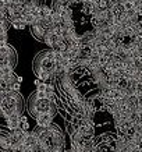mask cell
Wrapping results in <instances>:
<instances>
[{"instance_id":"2","label":"cell","mask_w":142,"mask_h":152,"mask_svg":"<svg viewBox=\"0 0 142 152\" xmlns=\"http://www.w3.org/2000/svg\"><path fill=\"white\" fill-rule=\"evenodd\" d=\"M31 31H32V35L35 38H36L38 41L41 42H45V38H46V32H47V29H46V27L43 25V24H35V25H32L31 27Z\"/></svg>"},{"instance_id":"6","label":"cell","mask_w":142,"mask_h":152,"mask_svg":"<svg viewBox=\"0 0 142 152\" xmlns=\"http://www.w3.org/2000/svg\"><path fill=\"white\" fill-rule=\"evenodd\" d=\"M11 27L15 28V29H24V28L27 27V24L24 23L23 20H20V21H14V23H11Z\"/></svg>"},{"instance_id":"4","label":"cell","mask_w":142,"mask_h":152,"mask_svg":"<svg viewBox=\"0 0 142 152\" xmlns=\"http://www.w3.org/2000/svg\"><path fill=\"white\" fill-rule=\"evenodd\" d=\"M53 115H42L36 119V126L41 129H47L49 126L53 123Z\"/></svg>"},{"instance_id":"3","label":"cell","mask_w":142,"mask_h":152,"mask_svg":"<svg viewBox=\"0 0 142 152\" xmlns=\"http://www.w3.org/2000/svg\"><path fill=\"white\" fill-rule=\"evenodd\" d=\"M21 116L23 115H13L6 120V126L10 131H14L17 129H21Z\"/></svg>"},{"instance_id":"9","label":"cell","mask_w":142,"mask_h":152,"mask_svg":"<svg viewBox=\"0 0 142 152\" xmlns=\"http://www.w3.org/2000/svg\"><path fill=\"white\" fill-rule=\"evenodd\" d=\"M137 98H138V105L142 106V94H137Z\"/></svg>"},{"instance_id":"8","label":"cell","mask_w":142,"mask_h":152,"mask_svg":"<svg viewBox=\"0 0 142 152\" xmlns=\"http://www.w3.org/2000/svg\"><path fill=\"white\" fill-rule=\"evenodd\" d=\"M20 88H21V84H20V83H14L13 84V91H14V92H18Z\"/></svg>"},{"instance_id":"5","label":"cell","mask_w":142,"mask_h":152,"mask_svg":"<svg viewBox=\"0 0 142 152\" xmlns=\"http://www.w3.org/2000/svg\"><path fill=\"white\" fill-rule=\"evenodd\" d=\"M13 142H11V135L10 133H1V149H11Z\"/></svg>"},{"instance_id":"7","label":"cell","mask_w":142,"mask_h":152,"mask_svg":"<svg viewBox=\"0 0 142 152\" xmlns=\"http://www.w3.org/2000/svg\"><path fill=\"white\" fill-rule=\"evenodd\" d=\"M123 9H124V11H131V10L135 9V4L131 3V1H128V0H125L123 3Z\"/></svg>"},{"instance_id":"1","label":"cell","mask_w":142,"mask_h":152,"mask_svg":"<svg viewBox=\"0 0 142 152\" xmlns=\"http://www.w3.org/2000/svg\"><path fill=\"white\" fill-rule=\"evenodd\" d=\"M28 110L31 113L33 119L36 120L39 116L42 115H56V103L50 102L47 98H41L38 96L36 92H33L28 101Z\"/></svg>"},{"instance_id":"10","label":"cell","mask_w":142,"mask_h":152,"mask_svg":"<svg viewBox=\"0 0 142 152\" xmlns=\"http://www.w3.org/2000/svg\"><path fill=\"white\" fill-rule=\"evenodd\" d=\"M23 77H21V75H18V77H17V83H20V84H21V83H23Z\"/></svg>"}]
</instances>
